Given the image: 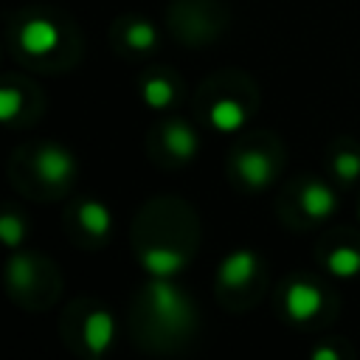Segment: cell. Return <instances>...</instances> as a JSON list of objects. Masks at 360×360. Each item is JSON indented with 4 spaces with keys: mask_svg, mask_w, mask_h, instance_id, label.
I'll use <instances>...</instances> for the list:
<instances>
[{
    "mask_svg": "<svg viewBox=\"0 0 360 360\" xmlns=\"http://www.w3.org/2000/svg\"><path fill=\"white\" fill-rule=\"evenodd\" d=\"M149 301H152V312L163 326H186L191 321V307L183 298V292H177L166 278H158L149 287Z\"/></svg>",
    "mask_w": 360,
    "mask_h": 360,
    "instance_id": "obj_1",
    "label": "cell"
},
{
    "mask_svg": "<svg viewBox=\"0 0 360 360\" xmlns=\"http://www.w3.org/2000/svg\"><path fill=\"white\" fill-rule=\"evenodd\" d=\"M20 45L31 56H45L59 45V28L45 17H31L20 28Z\"/></svg>",
    "mask_w": 360,
    "mask_h": 360,
    "instance_id": "obj_2",
    "label": "cell"
},
{
    "mask_svg": "<svg viewBox=\"0 0 360 360\" xmlns=\"http://www.w3.org/2000/svg\"><path fill=\"white\" fill-rule=\"evenodd\" d=\"M284 307H287V315L292 321H309L323 307V295L309 281H292L284 292Z\"/></svg>",
    "mask_w": 360,
    "mask_h": 360,
    "instance_id": "obj_3",
    "label": "cell"
},
{
    "mask_svg": "<svg viewBox=\"0 0 360 360\" xmlns=\"http://www.w3.org/2000/svg\"><path fill=\"white\" fill-rule=\"evenodd\" d=\"M37 174L45 183H65L73 174V158L62 146H42L37 155Z\"/></svg>",
    "mask_w": 360,
    "mask_h": 360,
    "instance_id": "obj_4",
    "label": "cell"
},
{
    "mask_svg": "<svg viewBox=\"0 0 360 360\" xmlns=\"http://www.w3.org/2000/svg\"><path fill=\"white\" fill-rule=\"evenodd\" d=\"M236 172L250 188H264L273 177V160L264 152L250 149V152H242L236 158Z\"/></svg>",
    "mask_w": 360,
    "mask_h": 360,
    "instance_id": "obj_5",
    "label": "cell"
},
{
    "mask_svg": "<svg viewBox=\"0 0 360 360\" xmlns=\"http://www.w3.org/2000/svg\"><path fill=\"white\" fill-rule=\"evenodd\" d=\"M298 202H301V211H304L309 219H323V217H329V214L338 208L335 191H332L329 186H323V183H309V186H304Z\"/></svg>",
    "mask_w": 360,
    "mask_h": 360,
    "instance_id": "obj_6",
    "label": "cell"
},
{
    "mask_svg": "<svg viewBox=\"0 0 360 360\" xmlns=\"http://www.w3.org/2000/svg\"><path fill=\"white\" fill-rule=\"evenodd\" d=\"M256 276V256L250 250H236L219 264V281L225 287H245Z\"/></svg>",
    "mask_w": 360,
    "mask_h": 360,
    "instance_id": "obj_7",
    "label": "cell"
},
{
    "mask_svg": "<svg viewBox=\"0 0 360 360\" xmlns=\"http://www.w3.org/2000/svg\"><path fill=\"white\" fill-rule=\"evenodd\" d=\"M141 262L155 278H172L183 267L186 259H183V253H177L172 248H149L141 253Z\"/></svg>",
    "mask_w": 360,
    "mask_h": 360,
    "instance_id": "obj_8",
    "label": "cell"
},
{
    "mask_svg": "<svg viewBox=\"0 0 360 360\" xmlns=\"http://www.w3.org/2000/svg\"><path fill=\"white\" fill-rule=\"evenodd\" d=\"M112 329L115 326H112V318L107 312L98 309V312L87 315V321H84V343H87V349L101 354L112 340Z\"/></svg>",
    "mask_w": 360,
    "mask_h": 360,
    "instance_id": "obj_9",
    "label": "cell"
},
{
    "mask_svg": "<svg viewBox=\"0 0 360 360\" xmlns=\"http://www.w3.org/2000/svg\"><path fill=\"white\" fill-rule=\"evenodd\" d=\"M163 143H166V149H169L174 158H180V160H186V158H191V155L197 152V135H194L191 127H186L183 121H172V124L163 129Z\"/></svg>",
    "mask_w": 360,
    "mask_h": 360,
    "instance_id": "obj_10",
    "label": "cell"
},
{
    "mask_svg": "<svg viewBox=\"0 0 360 360\" xmlns=\"http://www.w3.org/2000/svg\"><path fill=\"white\" fill-rule=\"evenodd\" d=\"M211 124L219 129V132H236L242 124H245V107L233 98H219L211 112H208Z\"/></svg>",
    "mask_w": 360,
    "mask_h": 360,
    "instance_id": "obj_11",
    "label": "cell"
},
{
    "mask_svg": "<svg viewBox=\"0 0 360 360\" xmlns=\"http://www.w3.org/2000/svg\"><path fill=\"white\" fill-rule=\"evenodd\" d=\"M326 267L338 278H352L360 273V250L354 248H335L326 259Z\"/></svg>",
    "mask_w": 360,
    "mask_h": 360,
    "instance_id": "obj_12",
    "label": "cell"
},
{
    "mask_svg": "<svg viewBox=\"0 0 360 360\" xmlns=\"http://www.w3.org/2000/svg\"><path fill=\"white\" fill-rule=\"evenodd\" d=\"M79 222L87 233L93 236H104L110 231V211L101 202H84L79 208Z\"/></svg>",
    "mask_w": 360,
    "mask_h": 360,
    "instance_id": "obj_13",
    "label": "cell"
},
{
    "mask_svg": "<svg viewBox=\"0 0 360 360\" xmlns=\"http://www.w3.org/2000/svg\"><path fill=\"white\" fill-rule=\"evenodd\" d=\"M34 276H37V270H34V262H31L28 256L17 253V256L8 262V284H11V287L28 290V287L34 284Z\"/></svg>",
    "mask_w": 360,
    "mask_h": 360,
    "instance_id": "obj_14",
    "label": "cell"
},
{
    "mask_svg": "<svg viewBox=\"0 0 360 360\" xmlns=\"http://www.w3.org/2000/svg\"><path fill=\"white\" fill-rule=\"evenodd\" d=\"M174 98V87L166 82V79H149L146 84H143V101L149 104V107H166L169 101Z\"/></svg>",
    "mask_w": 360,
    "mask_h": 360,
    "instance_id": "obj_15",
    "label": "cell"
},
{
    "mask_svg": "<svg viewBox=\"0 0 360 360\" xmlns=\"http://www.w3.org/2000/svg\"><path fill=\"white\" fill-rule=\"evenodd\" d=\"M127 42L132 48H138V51H146V48H152L158 42V34H155V28L146 20H138V22H132L127 28Z\"/></svg>",
    "mask_w": 360,
    "mask_h": 360,
    "instance_id": "obj_16",
    "label": "cell"
},
{
    "mask_svg": "<svg viewBox=\"0 0 360 360\" xmlns=\"http://www.w3.org/2000/svg\"><path fill=\"white\" fill-rule=\"evenodd\" d=\"M22 236H25L22 219L14 217V214H3L0 217V242H6L8 248H17L22 242Z\"/></svg>",
    "mask_w": 360,
    "mask_h": 360,
    "instance_id": "obj_17",
    "label": "cell"
},
{
    "mask_svg": "<svg viewBox=\"0 0 360 360\" xmlns=\"http://www.w3.org/2000/svg\"><path fill=\"white\" fill-rule=\"evenodd\" d=\"M335 174L340 180H357L360 177V155L357 152H340L335 158Z\"/></svg>",
    "mask_w": 360,
    "mask_h": 360,
    "instance_id": "obj_18",
    "label": "cell"
},
{
    "mask_svg": "<svg viewBox=\"0 0 360 360\" xmlns=\"http://www.w3.org/2000/svg\"><path fill=\"white\" fill-rule=\"evenodd\" d=\"M22 107V96L14 87H0V121H11Z\"/></svg>",
    "mask_w": 360,
    "mask_h": 360,
    "instance_id": "obj_19",
    "label": "cell"
},
{
    "mask_svg": "<svg viewBox=\"0 0 360 360\" xmlns=\"http://www.w3.org/2000/svg\"><path fill=\"white\" fill-rule=\"evenodd\" d=\"M309 360H340V354H338L332 346H318Z\"/></svg>",
    "mask_w": 360,
    "mask_h": 360,
    "instance_id": "obj_20",
    "label": "cell"
},
{
    "mask_svg": "<svg viewBox=\"0 0 360 360\" xmlns=\"http://www.w3.org/2000/svg\"><path fill=\"white\" fill-rule=\"evenodd\" d=\"M357 219H360V211H357Z\"/></svg>",
    "mask_w": 360,
    "mask_h": 360,
    "instance_id": "obj_21",
    "label": "cell"
}]
</instances>
